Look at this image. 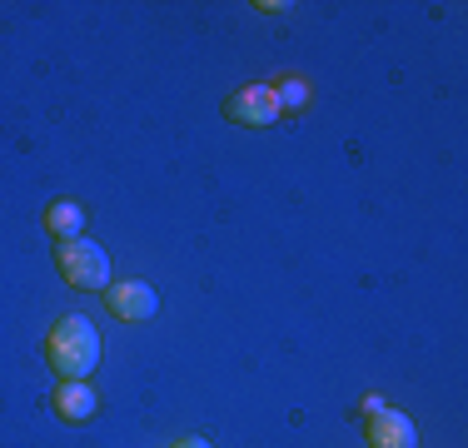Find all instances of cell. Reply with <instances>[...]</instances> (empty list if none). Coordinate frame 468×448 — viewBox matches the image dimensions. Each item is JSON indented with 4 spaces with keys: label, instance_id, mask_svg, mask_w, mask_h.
I'll use <instances>...</instances> for the list:
<instances>
[{
    "label": "cell",
    "instance_id": "obj_1",
    "mask_svg": "<svg viewBox=\"0 0 468 448\" xmlns=\"http://www.w3.org/2000/svg\"><path fill=\"white\" fill-rule=\"evenodd\" d=\"M46 358L60 379H90L100 364V329L85 314H65L46 334Z\"/></svg>",
    "mask_w": 468,
    "mask_h": 448
},
{
    "label": "cell",
    "instance_id": "obj_2",
    "mask_svg": "<svg viewBox=\"0 0 468 448\" xmlns=\"http://www.w3.org/2000/svg\"><path fill=\"white\" fill-rule=\"evenodd\" d=\"M55 260H60V274L70 279V289H85V294H105L110 289V254L95 240H85V234L65 240L55 250Z\"/></svg>",
    "mask_w": 468,
    "mask_h": 448
},
{
    "label": "cell",
    "instance_id": "obj_3",
    "mask_svg": "<svg viewBox=\"0 0 468 448\" xmlns=\"http://www.w3.org/2000/svg\"><path fill=\"white\" fill-rule=\"evenodd\" d=\"M225 115L234 120V125L264 130V125H274L284 110H280V100H274V85H244L225 100Z\"/></svg>",
    "mask_w": 468,
    "mask_h": 448
},
{
    "label": "cell",
    "instance_id": "obj_4",
    "mask_svg": "<svg viewBox=\"0 0 468 448\" xmlns=\"http://www.w3.org/2000/svg\"><path fill=\"white\" fill-rule=\"evenodd\" d=\"M105 309L115 314V319H125V324H144V319L160 314V294H154L144 279H120V284L105 289Z\"/></svg>",
    "mask_w": 468,
    "mask_h": 448
},
{
    "label": "cell",
    "instance_id": "obj_5",
    "mask_svg": "<svg viewBox=\"0 0 468 448\" xmlns=\"http://www.w3.org/2000/svg\"><path fill=\"white\" fill-rule=\"evenodd\" d=\"M369 448H419L414 419H409V413H399V409L369 413Z\"/></svg>",
    "mask_w": 468,
    "mask_h": 448
},
{
    "label": "cell",
    "instance_id": "obj_6",
    "mask_svg": "<svg viewBox=\"0 0 468 448\" xmlns=\"http://www.w3.org/2000/svg\"><path fill=\"white\" fill-rule=\"evenodd\" d=\"M55 413H60L65 423H90L100 413L90 379H60V389H55Z\"/></svg>",
    "mask_w": 468,
    "mask_h": 448
},
{
    "label": "cell",
    "instance_id": "obj_7",
    "mask_svg": "<svg viewBox=\"0 0 468 448\" xmlns=\"http://www.w3.org/2000/svg\"><path fill=\"white\" fill-rule=\"evenodd\" d=\"M46 229L55 234V240H80L85 234V205L80 199H55V205L46 209Z\"/></svg>",
    "mask_w": 468,
    "mask_h": 448
},
{
    "label": "cell",
    "instance_id": "obj_8",
    "mask_svg": "<svg viewBox=\"0 0 468 448\" xmlns=\"http://www.w3.org/2000/svg\"><path fill=\"white\" fill-rule=\"evenodd\" d=\"M274 100H280V110H304V105H309V85L289 75V80L274 85Z\"/></svg>",
    "mask_w": 468,
    "mask_h": 448
},
{
    "label": "cell",
    "instance_id": "obj_9",
    "mask_svg": "<svg viewBox=\"0 0 468 448\" xmlns=\"http://www.w3.org/2000/svg\"><path fill=\"white\" fill-rule=\"evenodd\" d=\"M175 448H209V443H205V439H180Z\"/></svg>",
    "mask_w": 468,
    "mask_h": 448
}]
</instances>
